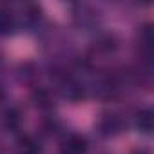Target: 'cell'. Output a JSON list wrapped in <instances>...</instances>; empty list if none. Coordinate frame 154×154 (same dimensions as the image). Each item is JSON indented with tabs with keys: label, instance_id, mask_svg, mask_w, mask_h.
<instances>
[{
	"label": "cell",
	"instance_id": "1",
	"mask_svg": "<svg viewBox=\"0 0 154 154\" xmlns=\"http://www.w3.org/2000/svg\"><path fill=\"white\" fill-rule=\"evenodd\" d=\"M87 140L82 134H69L62 141V154H85Z\"/></svg>",
	"mask_w": 154,
	"mask_h": 154
},
{
	"label": "cell",
	"instance_id": "9",
	"mask_svg": "<svg viewBox=\"0 0 154 154\" xmlns=\"http://www.w3.org/2000/svg\"><path fill=\"white\" fill-rule=\"evenodd\" d=\"M94 45H96V49L102 51V53H111V51H114V49L118 47V42H116V38H114L112 35H100V36L96 38Z\"/></svg>",
	"mask_w": 154,
	"mask_h": 154
},
{
	"label": "cell",
	"instance_id": "4",
	"mask_svg": "<svg viewBox=\"0 0 154 154\" xmlns=\"http://www.w3.org/2000/svg\"><path fill=\"white\" fill-rule=\"evenodd\" d=\"M15 29V15L8 6H0V35H9Z\"/></svg>",
	"mask_w": 154,
	"mask_h": 154
},
{
	"label": "cell",
	"instance_id": "5",
	"mask_svg": "<svg viewBox=\"0 0 154 154\" xmlns=\"http://www.w3.org/2000/svg\"><path fill=\"white\" fill-rule=\"evenodd\" d=\"M22 125V112L17 107H11L4 112V129L6 131H18Z\"/></svg>",
	"mask_w": 154,
	"mask_h": 154
},
{
	"label": "cell",
	"instance_id": "2",
	"mask_svg": "<svg viewBox=\"0 0 154 154\" xmlns=\"http://www.w3.org/2000/svg\"><path fill=\"white\" fill-rule=\"evenodd\" d=\"M98 129L103 136H116L123 131V120L118 114H105L100 120Z\"/></svg>",
	"mask_w": 154,
	"mask_h": 154
},
{
	"label": "cell",
	"instance_id": "13",
	"mask_svg": "<svg viewBox=\"0 0 154 154\" xmlns=\"http://www.w3.org/2000/svg\"><path fill=\"white\" fill-rule=\"evenodd\" d=\"M132 154H147L145 150H136V152H132Z\"/></svg>",
	"mask_w": 154,
	"mask_h": 154
},
{
	"label": "cell",
	"instance_id": "8",
	"mask_svg": "<svg viewBox=\"0 0 154 154\" xmlns=\"http://www.w3.org/2000/svg\"><path fill=\"white\" fill-rule=\"evenodd\" d=\"M136 127H138V131H141L143 134H149L150 131H152V112L149 111V109H143V111H140L138 114H136Z\"/></svg>",
	"mask_w": 154,
	"mask_h": 154
},
{
	"label": "cell",
	"instance_id": "6",
	"mask_svg": "<svg viewBox=\"0 0 154 154\" xmlns=\"http://www.w3.org/2000/svg\"><path fill=\"white\" fill-rule=\"evenodd\" d=\"M42 147L35 136H22L18 140V154H40Z\"/></svg>",
	"mask_w": 154,
	"mask_h": 154
},
{
	"label": "cell",
	"instance_id": "3",
	"mask_svg": "<svg viewBox=\"0 0 154 154\" xmlns=\"http://www.w3.org/2000/svg\"><path fill=\"white\" fill-rule=\"evenodd\" d=\"M62 93H63L65 98H69V100H72V102H78V100H82V98L85 96L84 85H82L80 82L72 80V78H67V76L63 78V84H62Z\"/></svg>",
	"mask_w": 154,
	"mask_h": 154
},
{
	"label": "cell",
	"instance_id": "7",
	"mask_svg": "<svg viewBox=\"0 0 154 154\" xmlns=\"http://www.w3.org/2000/svg\"><path fill=\"white\" fill-rule=\"evenodd\" d=\"M33 102L38 109L42 111H47L53 107V94L47 91V89H36L33 93Z\"/></svg>",
	"mask_w": 154,
	"mask_h": 154
},
{
	"label": "cell",
	"instance_id": "11",
	"mask_svg": "<svg viewBox=\"0 0 154 154\" xmlns=\"http://www.w3.org/2000/svg\"><path fill=\"white\" fill-rule=\"evenodd\" d=\"M42 129L45 131V134H54L56 129H58V122L56 120H47V122H44Z\"/></svg>",
	"mask_w": 154,
	"mask_h": 154
},
{
	"label": "cell",
	"instance_id": "10",
	"mask_svg": "<svg viewBox=\"0 0 154 154\" xmlns=\"http://www.w3.org/2000/svg\"><path fill=\"white\" fill-rule=\"evenodd\" d=\"M24 15H26V22L27 24H38L42 20V9L38 6H33V4H29L26 8V13Z\"/></svg>",
	"mask_w": 154,
	"mask_h": 154
},
{
	"label": "cell",
	"instance_id": "12",
	"mask_svg": "<svg viewBox=\"0 0 154 154\" xmlns=\"http://www.w3.org/2000/svg\"><path fill=\"white\" fill-rule=\"evenodd\" d=\"M4 98H6V91H4V89H2V87H0V102H2V100H4Z\"/></svg>",
	"mask_w": 154,
	"mask_h": 154
}]
</instances>
